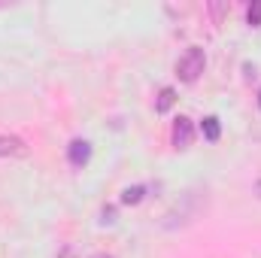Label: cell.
Listing matches in <instances>:
<instances>
[{"mask_svg":"<svg viewBox=\"0 0 261 258\" xmlns=\"http://www.w3.org/2000/svg\"><path fill=\"white\" fill-rule=\"evenodd\" d=\"M203 67H206V55H203V49L192 46V49H186L182 58L176 61V76H179L182 82H195L197 76L203 73Z\"/></svg>","mask_w":261,"mask_h":258,"instance_id":"6da1fadb","label":"cell"},{"mask_svg":"<svg viewBox=\"0 0 261 258\" xmlns=\"http://www.w3.org/2000/svg\"><path fill=\"white\" fill-rule=\"evenodd\" d=\"M173 146L176 149H189L192 146V140H195V128H192V119H186V116H179L176 122H173Z\"/></svg>","mask_w":261,"mask_h":258,"instance_id":"7a4b0ae2","label":"cell"},{"mask_svg":"<svg viewBox=\"0 0 261 258\" xmlns=\"http://www.w3.org/2000/svg\"><path fill=\"white\" fill-rule=\"evenodd\" d=\"M67 161H70L73 167H85V164L91 161V143H88V140H73V143L67 146Z\"/></svg>","mask_w":261,"mask_h":258,"instance_id":"3957f363","label":"cell"},{"mask_svg":"<svg viewBox=\"0 0 261 258\" xmlns=\"http://www.w3.org/2000/svg\"><path fill=\"white\" fill-rule=\"evenodd\" d=\"M24 152V143L18 137H0V158L3 155H21Z\"/></svg>","mask_w":261,"mask_h":258,"instance_id":"277c9868","label":"cell"},{"mask_svg":"<svg viewBox=\"0 0 261 258\" xmlns=\"http://www.w3.org/2000/svg\"><path fill=\"white\" fill-rule=\"evenodd\" d=\"M200 134H203V140L216 143V140H219V134H222V128H219V119H216V116H206V119L200 122Z\"/></svg>","mask_w":261,"mask_h":258,"instance_id":"5b68a950","label":"cell"},{"mask_svg":"<svg viewBox=\"0 0 261 258\" xmlns=\"http://www.w3.org/2000/svg\"><path fill=\"white\" fill-rule=\"evenodd\" d=\"M173 100H176V91L173 88H161L158 97H155V113H167L173 107Z\"/></svg>","mask_w":261,"mask_h":258,"instance_id":"8992f818","label":"cell"},{"mask_svg":"<svg viewBox=\"0 0 261 258\" xmlns=\"http://www.w3.org/2000/svg\"><path fill=\"white\" fill-rule=\"evenodd\" d=\"M143 200V186H130L122 192V203H140Z\"/></svg>","mask_w":261,"mask_h":258,"instance_id":"52a82bcc","label":"cell"},{"mask_svg":"<svg viewBox=\"0 0 261 258\" xmlns=\"http://www.w3.org/2000/svg\"><path fill=\"white\" fill-rule=\"evenodd\" d=\"M246 18H249V24H252V28H258V24H261V0H255V3L246 9Z\"/></svg>","mask_w":261,"mask_h":258,"instance_id":"ba28073f","label":"cell"},{"mask_svg":"<svg viewBox=\"0 0 261 258\" xmlns=\"http://www.w3.org/2000/svg\"><path fill=\"white\" fill-rule=\"evenodd\" d=\"M100 222H103V225H113V222H116V210H113V207H103V210H100Z\"/></svg>","mask_w":261,"mask_h":258,"instance_id":"9c48e42d","label":"cell"},{"mask_svg":"<svg viewBox=\"0 0 261 258\" xmlns=\"http://www.w3.org/2000/svg\"><path fill=\"white\" fill-rule=\"evenodd\" d=\"M91 258H113V255H107V252H97V255H91Z\"/></svg>","mask_w":261,"mask_h":258,"instance_id":"30bf717a","label":"cell"},{"mask_svg":"<svg viewBox=\"0 0 261 258\" xmlns=\"http://www.w3.org/2000/svg\"><path fill=\"white\" fill-rule=\"evenodd\" d=\"M258 107H261V91H258Z\"/></svg>","mask_w":261,"mask_h":258,"instance_id":"8fae6325","label":"cell"}]
</instances>
